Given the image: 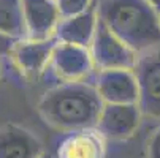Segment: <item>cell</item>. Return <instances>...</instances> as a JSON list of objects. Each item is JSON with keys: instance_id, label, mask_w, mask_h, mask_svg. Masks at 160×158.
<instances>
[{"instance_id": "cell-1", "label": "cell", "mask_w": 160, "mask_h": 158, "mask_svg": "<svg viewBox=\"0 0 160 158\" xmlns=\"http://www.w3.org/2000/svg\"><path fill=\"white\" fill-rule=\"evenodd\" d=\"M103 104L94 82H60L41 95L37 111L48 127L72 133L97 128Z\"/></svg>"}, {"instance_id": "cell-2", "label": "cell", "mask_w": 160, "mask_h": 158, "mask_svg": "<svg viewBox=\"0 0 160 158\" xmlns=\"http://www.w3.org/2000/svg\"><path fill=\"white\" fill-rule=\"evenodd\" d=\"M97 16L136 52L160 48V13L148 0H100Z\"/></svg>"}, {"instance_id": "cell-3", "label": "cell", "mask_w": 160, "mask_h": 158, "mask_svg": "<svg viewBox=\"0 0 160 158\" xmlns=\"http://www.w3.org/2000/svg\"><path fill=\"white\" fill-rule=\"evenodd\" d=\"M49 68L60 82H94L97 68L89 48L57 41Z\"/></svg>"}, {"instance_id": "cell-4", "label": "cell", "mask_w": 160, "mask_h": 158, "mask_svg": "<svg viewBox=\"0 0 160 158\" xmlns=\"http://www.w3.org/2000/svg\"><path fill=\"white\" fill-rule=\"evenodd\" d=\"M56 43H57L56 38L51 40L21 38L14 43L8 57L16 71L26 81L33 82L49 68Z\"/></svg>"}, {"instance_id": "cell-5", "label": "cell", "mask_w": 160, "mask_h": 158, "mask_svg": "<svg viewBox=\"0 0 160 158\" xmlns=\"http://www.w3.org/2000/svg\"><path fill=\"white\" fill-rule=\"evenodd\" d=\"M90 52H92L94 65L97 70H111V68L135 70L140 55L119 36L114 35L100 19L95 38L92 41V46H90Z\"/></svg>"}, {"instance_id": "cell-6", "label": "cell", "mask_w": 160, "mask_h": 158, "mask_svg": "<svg viewBox=\"0 0 160 158\" xmlns=\"http://www.w3.org/2000/svg\"><path fill=\"white\" fill-rule=\"evenodd\" d=\"M135 74L140 85V108L148 119H160V48L138 55Z\"/></svg>"}, {"instance_id": "cell-7", "label": "cell", "mask_w": 160, "mask_h": 158, "mask_svg": "<svg viewBox=\"0 0 160 158\" xmlns=\"http://www.w3.org/2000/svg\"><path fill=\"white\" fill-rule=\"evenodd\" d=\"M94 85L103 103L125 104L140 101V85L133 70H97L94 76Z\"/></svg>"}, {"instance_id": "cell-8", "label": "cell", "mask_w": 160, "mask_h": 158, "mask_svg": "<svg viewBox=\"0 0 160 158\" xmlns=\"http://www.w3.org/2000/svg\"><path fill=\"white\" fill-rule=\"evenodd\" d=\"M143 117V111L138 103H105L97 128L108 141H125L138 131Z\"/></svg>"}, {"instance_id": "cell-9", "label": "cell", "mask_w": 160, "mask_h": 158, "mask_svg": "<svg viewBox=\"0 0 160 158\" xmlns=\"http://www.w3.org/2000/svg\"><path fill=\"white\" fill-rule=\"evenodd\" d=\"M26 32L30 40H51L62 19L56 0H22Z\"/></svg>"}, {"instance_id": "cell-10", "label": "cell", "mask_w": 160, "mask_h": 158, "mask_svg": "<svg viewBox=\"0 0 160 158\" xmlns=\"http://www.w3.org/2000/svg\"><path fill=\"white\" fill-rule=\"evenodd\" d=\"M44 146L33 131L18 123L0 127V158H40Z\"/></svg>"}, {"instance_id": "cell-11", "label": "cell", "mask_w": 160, "mask_h": 158, "mask_svg": "<svg viewBox=\"0 0 160 158\" xmlns=\"http://www.w3.org/2000/svg\"><path fill=\"white\" fill-rule=\"evenodd\" d=\"M106 141L98 128L67 133L57 147L56 158H106Z\"/></svg>"}, {"instance_id": "cell-12", "label": "cell", "mask_w": 160, "mask_h": 158, "mask_svg": "<svg viewBox=\"0 0 160 158\" xmlns=\"http://www.w3.org/2000/svg\"><path fill=\"white\" fill-rule=\"evenodd\" d=\"M97 26H98L97 10L90 7L84 13L70 17H62L56 29L54 38L62 43L78 44V46H84L90 49L92 41L95 38Z\"/></svg>"}, {"instance_id": "cell-13", "label": "cell", "mask_w": 160, "mask_h": 158, "mask_svg": "<svg viewBox=\"0 0 160 158\" xmlns=\"http://www.w3.org/2000/svg\"><path fill=\"white\" fill-rule=\"evenodd\" d=\"M0 33L14 40L27 36L22 0H0Z\"/></svg>"}, {"instance_id": "cell-14", "label": "cell", "mask_w": 160, "mask_h": 158, "mask_svg": "<svg viewBox=\"0 0 160 158\" xmlns=\"http://www.w3.org/2000/svg\"><path fill=\"white\" fill-rule=\"evenodd\" d=\"M60 16L62 17H70L79 13H84L90 8L92 0H56Z\"/></svg>"}, {"instance_id": "cell-15", "label": "cell", "mask_w": 160, "mask_h": 158, "mask_svg": "<svg viewBox=\"0 0 160 158\" xmlns=\"http://www.w3.org/2000/svg\"><path fill=\"white\" fill-rule=\"evenodd\" d=\"M146 158H160V127L152 131L146 141Z\"/></svg>"}, {"instance_id": "cell-16", "label": "cell", "mask_w": 160, "mask_h": 158, "mask_svg": "<svg viewBox=\"0 0 160 158\" xmlns=\"http://www.w3.org/2000/svg\"><path fill=\"white\" fill-rule=\"evenodd\" d=\"M16 41L18 40L10 38V36H7L3 33H0V55H8Z\"/></svg>"}, {"instance_id": "cell-17", "label": "cell", "mask_w": 160, "mask_h": 158, "mask_svg": "<svg viewBox=\"0 0 160 158\" xmlns=\"http://www.w3.org/2000/svg\"><path fill=\"white\" fill-rule=\"evenodd\" d=\"M148 2H149V3H151L158 13H160V0H148Z\"/></svg>"}, {"instance_id": "cell-18", "label": "cell", "mask_w": 160, "mask_h": 158, "mask_svg": "<svg viewBox=\"0 0 160 158\" xmlns=\"http://www.w3.org/2000/svg\"><path fill=\"white\" fill-rule=\"evenodd\" d=\"M40 158H54V156H52V155H49V153H46V152H44V153H43V155H41Z\"/></svg>"}, {"instance_id": "cell-19", "label": "cell", "mask_w": 160, "mask_h": 158, "mask_svg": "<svg viewBox=\"0 0 160 158\" xmlns=\"http://www.w3.org/2000/svg\"><path fill=\"white\" fill-rule=\"evenodd\" d=\"M2 57V55H0ZM0 82H2V60H0Z\"/></svg>"}]
</instances>
